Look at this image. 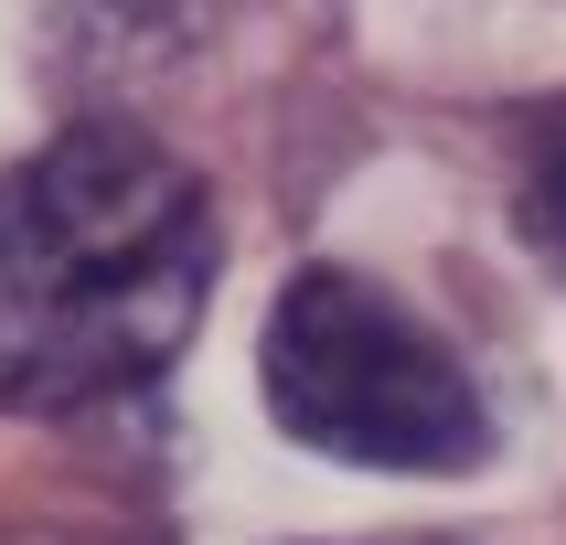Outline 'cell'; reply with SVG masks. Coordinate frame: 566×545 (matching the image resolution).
<instances>
[{
	"instance_id": "cell-2",
	"label": "cell",
	"mask_w": 566,
	"mask_h": 545,
	"mask_svg": "<svg viewBox=\"0 0 566 545\" xmlns=\"http://www.w3.org/2000/svg\"><path fill=\"white\" fill-rule=\"evenodd\" d=\"M256 396L300 449L353 471H471L492 449L460 353L353 268H300L256 343Z\"/></svg>"
},
{
	"instance_id": "cell-1",
	"label": "cell",
	"mask_w": 566,
	"mask_h": 545,
	"mask_svg": "<svg viewBox=\"0 0 566 545\" xmlns=\"http://www.w3.org/2000/svg\"><path fill=\"white\" fill-rule=\"evenodd\" d=\"M214 192L139 128H64L0 171V417L139 396L203 332Z\"/></svg>"
},
{
	"instance_id": "cell-3",
	"label": "cell",
	"mask_w": 566,
	"mask_h": 545,
	"mask_svg": "<svg viewBox=\"0 0 566 545\" xmlns=\"http://www.w3.org/2000/svg\"><path fill=\"white\" fill-rule=\"evenodd\" d=\"M513 214H524V235L556 256V279H566V107H556V118H535V139H524V182H513Z\"/></svg>"
}]
</instances>
